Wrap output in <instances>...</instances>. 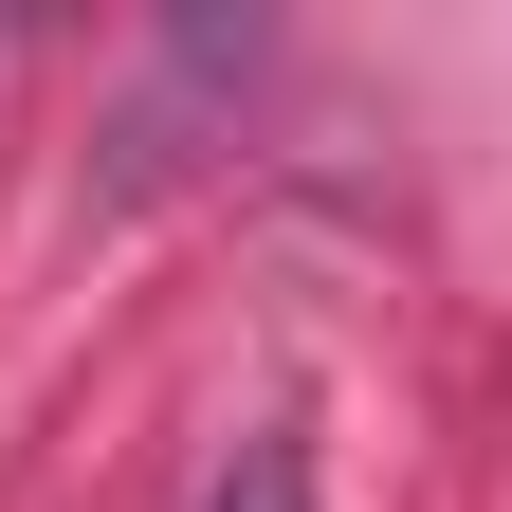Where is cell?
Here are the masks:
<instances>
[{"mask_svg":"<svg viewBox=\"0 0 512 512\" xmlns=\"http://www.w3.org/2000/svg\"><path fill=\"white\" fill-rule=\"evenodd\" d=\"M202 512H311V439H293V421H238L220 476H202Z\"/></svg>","mask_w":512,"mask_h":512,"instance_id":"obj_1","label":"cell"}]
</instances>
